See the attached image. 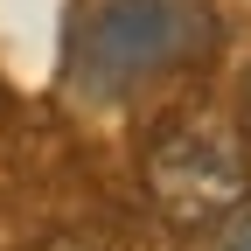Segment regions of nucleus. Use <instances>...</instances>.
<instances>
[{"instance_id":"f257e3e1","label":"nucleus","mask_w":251,"mask_h":251,"mask_svg":"<svg viewBox=\"0 0 251 251\" xmlns=\"http://www.w3.org/2000/svg\"><path fill=\"white\" fill-rule=\"evenodd\" d=\"M209 49H216V14L202 0H98L70 42V84L112 105L161 70L202 63Z\"/></svg>"},{"instance_id":"f03ea898","label":"nucleus","mask_w":251,"mask_h":251,"mask_svg":"<svg viewBox=\"0 0 251 251\" xmlns=\"http://www.w3.org/2000/svg\"><path fill=\"white\" fill-rule=\"evenodd\" d=\"M140 181H147V202L161 209L175 230H209V224H224V216H237L244 196H251L244 133L224 112H202V105L168 112L147 133Z\"/></svg>"},{"instance_id":"7ed1b4c3","label":"nucleus","mask_w":251,"mask_h":251,"mask_svg":"<svg viewBox=\"0 0 251 251\" xmlns=\"http://www.w3.org/2000/svg\"><path fill=\"white\" fill-rule=\"evenodd\" d=\"M224 251H251V209H237V224H230V237H224Z\"/></svg>"}]
</instances>
